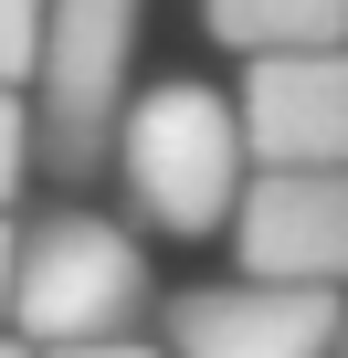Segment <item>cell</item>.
I'll return each mask as SVG.
<instances>
[{
	"label": "cell",
	"instance_id": "4",
	"mask_svg": "<svg viewBox=\"0 0 348 358\" xmlns=\"http://www.w3.org/2000/svg\"><path fill=\"white\" fill-rule=\"evenodd\" d=\"M243 285L337 295L348 285V169H264L232 211Z\"/></svg>",
	"mask_w": 348,
	"mask_h": 358
},
{
	"label": "cell",
	"instance_id": "3",
	"mask_svg": "<svg viewBox=\"0 0 348 358\" xmlns=\"http://www.w3.org/2000/svg\"><path fill=\"white\" fill-rule=\"evenodd\" d=\"M148 0H53L43 64H32V148L53 179H95L127 127V53Z\"/></svg>",
	"mask_w": 348,
	"mask_h": 358
},
{
	"label": "cell",
	"instance_id": "11",
	"mask_svg": "<svg viewBox=\"0 0 348 358\" xmlns=\"http://www.w3.org/2000/svg\"><path fill=\"white\" fill-rule=\"evenodd\" d=\"M53 358H158V348H137V337H106V348H53Z\"/></svg>",
	"mask_w": 348,
	"mask_h": 358
},
{
	"label": "cell",
	"instance_id": "7",
	"mask_svg": "<svg viewBox=\"0 0 348 358\" xmlns=\"http://www.w3.org/2000/svg\"><path fill=\"white\" fill-rule=\"evenodd\" d=\"M232 53H348V0H201Z\"/></svg>",
	"mask_w": 348,
	"mask_h": 358
},
{
	"label": "cell",
	"instance_id": "6",
	"mask_svg": "<svg viewBox=\"0 0 348 358\" xmlns=\"http://www.w3.org/2000/svg\"><path fill=\"white\" fill-rule=\"evenodd\" d=\"M348 316L337 295H285V285H201L169 306V358H337Z\"/></svg>",
	"mask_w": 348,
	"mask_h": 358
},
{
	"label": "cell",
	"instance_id": "13",
	"mask_svg": "<svg viewBox=\"0 0 348 358\" xmlns=\"http://www.w3.org/2000/svg\"><path fill=\"white\" fill-rule=\"evenodd\" d=\"M337 358H348V337H337Z\"/></svg>",
	"mask_w": 348,
	"mask_h": 358
},
{
	"label": "cell",
	"instance_id": "5",
	"mask_svg": "<svg viewBox=\"0 0 348 358\" xmlns=\"http://www.w3.org/2000/svg\"><path fill=\"white\" fill-rule=\"evenodd\" d=\"M232 106L253 169H348V53H264Z\"/></svg>",
	"mask_w": 348,
	"mask_h": 358
},
{
	"label": "cell",
	"instance_id": "12",
	"mask_svg": "<svg viewBox=\"0 0 348 358\" xmlns=\"http://www.w3.org/2000/svg\"><path fill=\"white\" fill-rule=\"evenodd\" d=\"M0 358H32V348H22V337H11V327H0Z\"/></svg>",
	"mask_w": 348,
	"mask_h": 358
},
{
	"label": "cell",
	"instance_id": "8",
	"mask_svg": "<svg viewBox=\"0 0 348 358\" xmlns=\"http://www.w3.org/2000/svg\"><path fill=\"white\" fill-rule=\"evenodd\" d=\"M43 11L53 0H0V95H22V74L43 64Z\"/></svg>",
	"mask_w": 348,
	"mask_h": 358
},
{
	"label": "cell",
	"instance_id": "9",
	"mask_svg": "<svg viewBox=\"0 0 348 358\" xmlns=\"http://www.w3.org/2000/svg\"><path fill=\"white\" fill-rule=\"evenodd\" d=\"M43 148H32V106L22 95H0V211H11V190H22V169H32Z\"/></svg>",
	"mask_w": 348,
	"mask_h": 358
},
{
	"label": "cell",
	"instance_id": "1",
	"mask_svg": "<svg viewBox=\"0 0 348 358\" xmlns=\"http://www.w3.org/2000/svg\"><path fill=\"white\" fill-rule=\"evenodd\" d=\"M243 106L232 95H211V85H148V95H127V127H116V179H127V201H137V222L148 232H180V243H201V232H222L232 211H243Z\"/></svg>",
	"mask_w": 348,
	"mask_h": 358
},
{
	"label": "cell",
	"instance_id": "2",
	"mask_svg": "<svg viewBox=\"0 0 348 358\" xmlns=\"http://www.w3.org/2000/svg\"><path fill=\"white\" fill-rule=\"evenodd\" d=\"M148 316V253L106 211H43L11 264V337L32 358L53 348H106Z\"/></svg>",
	"mask_w": 348,
	"mask_h": 358
},
{
	"label": "cell",
	"instance_id": "10",
	"mask_svg": "<svg viewBox=\"0 0 348 358\" xmlns=\"http://www.w3.org/2000/svg\"><path fill=\"white\" fill-rule=\"evenodd\" d=\"M11 264H22V232L0 222V327H11Z\"/></svg>",
	"mask_w": 348,
	"mask_h": 358
}]
</instances>
